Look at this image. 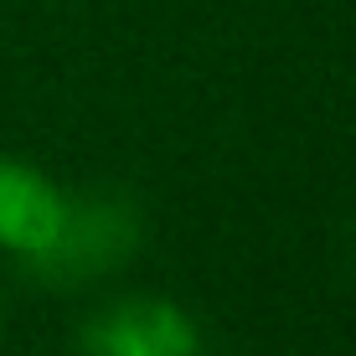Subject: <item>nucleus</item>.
<instances>
[{
  "label": "nucleus",
  "instance_id": "2",
  "mask_svg": "<svg viewBox=\"0 0 356 356\" xmlns=\"http://www.w3.org/2000/svg\"><path fill=\"white\" fill-rule=\"evenodd\" d=\"M83 356H202V330L170 300H119L83 325Z\"/></svg>",
  "mask_w": 356,
  "mask_h": 356
},
{
  "label": "nucleus",
  "instance_id": "1",
  "mask_svg": "<svg viewBox=\"0 0 356 356\" xmlns=\"http://www.w3.org/2000/svg\"><path fill=\"white\" fill-rule=\"evenodd\" d=\"M140 207L124 191H67V222L57 243L36 264H26L47 284H83V279L114 274L119 264L134 259L140 248Z\"/></svg>",
  "mask_w": 356,
  "mask_h": 356
},
{
  "label": "nucleus",
  "instance_id": "3",
  "mask_svg": "<svg viewBox=\"0 0 356 356\" xmlns=\"http://www.w3.org/2000/svg\"><path fill=\"white\" fill-rule=\"evenodd\" d=\"M67 222V191L47 181L42 165L0 155V248L36 264Z\"/></svg>",
  "mask_w": 356,
  "mask_h": 356
}]
</instances>
